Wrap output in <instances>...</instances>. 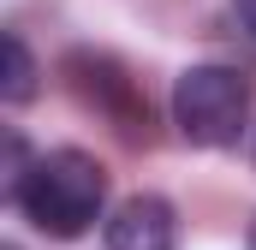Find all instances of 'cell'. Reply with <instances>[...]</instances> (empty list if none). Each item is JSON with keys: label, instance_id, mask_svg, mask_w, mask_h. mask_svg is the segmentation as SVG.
I'll return each instance as SVG.
<instances>
[{"label": "cell", "instance_id": "1", "mask_svg": "<svg viewBox=\"0 0 256 250\" xmlns=\"http://www.w3.org/2000/svg\"><path fill=\"white\" fill-rule=\"evenodd\" d=\"M42 238H84L108 208V173L84 149H48L24 167L18 190L6 196Z\"/></svg>", "mask_w": 256, "mask_h": 250}, {"label": "cell", "instance_id": "2", "mask_svg": "<svg viewBox=\"0 0 256 250\" xmlns=\"http://www.w3.org/2000/svg\"><path fill=\"white\" fill-rule=\"evenodd\" d=\"M250 120V84L232 66H191L173 84V125L196 149H226Z\"/></svg>", "mask_w": 256, "mask_h": 250}, {"label": "cell", "instance_id": "3", "mask_svg": "<svg viewBox=\"0 0 256 250\" xmlns=\"http://www.w3.org/2000/svg\"><path fill=\"white\" fill-rule=\"evenodd\" d=\"M60 72H66V84H72V96L84 108H96V114L114 120V131H126V137H143L149 131V102H143V90L131 84V72L120 60L78 48V54H66Z\"/></svg>", "mask_w": 256, "mask_h": 250}, {"label": "cell", "instance_id": "4", "mask_svg": "<svg viewBox=\"0 0 256 250\" xmlns=\"http://www.w3.org/2000/svg\"><path fill=\"white\" fill-rule=\"evenodd\" d=\"M179 244V214L167 196H126L108 214V250H173Z\"/></svg>", "mask_w": 256, "mask_h": 250}, {"label": "cell", "instance_id": "5", "mask_svg": "<svg viewBox=\"0 0 256 250\" xmlns=\"http://www.w3.org/2000/svg\"><path fill=\"white\" fill-rule=\"evenodd\" d=\"M0 96L12 102V108H24L30 96H36V60H30V48H24V36L18 30H6L0 36Z\"/></svg>", "mask_w": 256, "mask_h": 250}, {"label": "cell", "instance_id": "6", "mask_svg": "<svg viewBox=\"0 0 256 250\" xmlns=\"http://www.w3.org/2000/svg\"><path fill=\"white\" fill-rule=\"evenodd\" d=\"M232 12H238V24H244V36L256 42V0H232Z\"/></svg>", "mask_w": 256, "mask_h": 250}, {"label": "cell", "instance_id": "7", "mask_svg": "<svg viewBox=\"0 0 256 250\" xmlns=\"http://www.w3.org/2000/svg\"><path fill=\"white\" fill-rule=\"evenodd\" d=\"M250 250H256V220H250Z\"/></svg>", "mask_w": 256, "mask_h": 250}, {"label": "cell", "instance_id": "8", "mask_svg": "<svg viewBox=\"0 0 256 250\" xmlns=\"http://www.w3.org/2000/svg\"><path fill=\"white\" fill-rule=\"evenodd\" d=\"M6 250H18V244H6Z\"/></svg>", "mask_w": 256, "mask_h": 250}]
</instances>
